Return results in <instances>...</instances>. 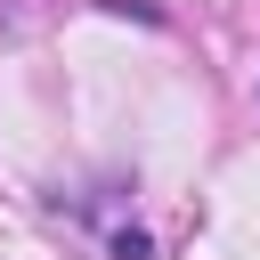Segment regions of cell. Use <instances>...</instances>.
I'll list each match as a JSON object with an SVG mask.
<instances>
[{"instance_id": "cell-1", "label": "cell", "mask_w": 260, "mask_h": 260, "mask_svg": "<svg viewBox=\"0 0 260 260\" xmlns=\"http://www.w3.org/2000/svg\"><path fill=\"white\" fill-rule=\"evenodd\" d=\"M114 260H146V236H138V228H122V236H114Z\"/></svg>"}]
</instances>
